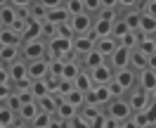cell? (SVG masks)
Here are the masks:
<instances>
[{"label":"cell","mask_w":156,"mask_h":128,"mask_svg":"<svg viewBox=\"0 0 156 128\" xmlns=\"http://www.w3.org/2000/svg\"><path fill=\"white\" fill-rule=\"evenodd\" d=\"M48 55L50 59H69L73 57V38H66V36H52L48 40Z\"/></svg>","instance_id":"obj_1"},{"label":"cell","mask_w":156,"mask_h":128,"mask_svg":"<svg viewBox=\"0 0 156 128\" xmlns=\"http://www.w3.org/2000/svg\"><path fill=\"white\" fill-rule=\"evenodd\" d=\"M104 114H107L109 119L118 121V123H123V121H128V119L133 116V109H130L126 97H114L107 107H104Z\"/></svg>","instance_id":"obj_2"},{"label":"cell","mask_w":156,"mask_h":128,"mask_svg":"<svg viewBox=\"0 0 156 128\" xmlns=\"http://www.w3.org/2000/svg\"><path fill=\"white\" fill-rule=\"evenodd\" d=\"M48 55V40L36 38L29 43H21V59L24 62H36V59H45Z\"/></svg>","instance_id":"obj_3"},{"label":"cell","mask_w":156,"mask_h":128,"mask_svg":"<svg viewBox=\"0 0 156 128\" xmlns=\"http://www.w3.org/2000/svg\"><path fill=\"white\" fill-rule=\"evenodd\" d=\"M128 104H130V109H133V114L135 112H144L147 104L151 102V95L147 93V90H142L140 86H135V88H130L128 90Z\"/></svg>","instance_id":"obj_4"},{"label":"cell","mask_w":156,"mask_h":128,"mask_svg":"<svg viewBox=\"0 0 156 128\" xmlns=\"http://www.w3.org/2000/svg\"><path fill=\"white\" fill-rule=\"evenodd\" d=\"M92 21H95V17L88 14V12L76 14V17H69V26L73 31V38L76 36H88L90 31H92Z\"/></svg>","instance_id":"obj_5"},{"label":"cell","mask_w":156,"mask_h":128,"mask_svg":"<svg viewBox=\"0 0 156 128\" xmlns=\"http://www.w3.org/2000/svg\"><path fill=\"white\" fill-rule=\"evenodd\" d=\"M114 21H116V19H109V17L97 14V17H95V21H92V31H90V36H92L95 40L109 38V36L114 33Z\"/></svg>","instance_id":"obj_6"},{"label":"cell","mask_w":156,"mask_h":128,"mask_svg":"<svg viewBox=\"0 0 156 128\" xmlns=\"http://www.w3.org/2000/svg\"><path fill=\"white\" fill-rule=\"evenodd\" d=\"M111 100H114V95H111L109 83L107 86H92V90L88 93V104H95V107H107Z\"/></svg>","instance_id":"obj_7"},{"label":"cell","mask_w":156,"mask_h":128,"mask_svg":"<svg viewBox=\"0 0 156 128\" xmlns=\"http://www.w3.org/2000/svg\"><path fill=\"white\" fill-rule=\"evenodd\" d=\"M114 83H116L123 93H128L130 88H135V86H137V71L130 69V67H128V69L114 71Z\"/></svg>","instance_id":"obj_8"},{"label":"cell","mask_w":156,"mask_h":128,"mask_svg":"<svg viewBox=\"0 0 156 128\" xmlns=\"http://www.w3.org/2000/svg\"><path fill=\"white\" fill-rule=\"evenodd\" d=\"M88 74H90V79H92L95 86H107V83L114 81V69H111V64H109V62L99 64V67H95V69H90Z\"/></svg>","instance_id":"obj_9"},{"label":"cell","mask_w":156,"mask_h":128,"mask_svg":"<svg viewBox=\"0 0 156 128\" xmlns=\"http://www.w3.org/2000/svg\"><path fill=\"white\" fill-rule=\"evenodd\" d=\"M7 69H10V83L12 86H17L21 81H31L29 79V62H24V59H17V62L7 64Z\"/></svg>","instance_id":"obj_10"},{"label":"cell","mask_w":156,"mask_h":128,"mask_svg":"<svg viewBox=\"0 0 156 128\" xmlns=\"http://www.w3.org/2000/svg\"><path fill=\"white\" fill-rule=\"evenodd\" d=\"M130 52H133L130 48H126V45H118L116 52H114V55H111L107 62L111 64V69H114V71H118V69H128V67H130Z\"/></svg>","instance_id":"obj_11"},{"label":"cell","mask_w":156,"mask_h":128,"mask_svg":"<svg viewBox=\"0 0 156 128\" xmlns=\"http://www.w3.org/2000/svg\"><path fill=\"white\" fill-rule=\"evenodd\" d=\"M50 76V59H36V62H29V79L31 81H43Z\"/></svg>","instance_id":"obj_12"},{"label":"cell","mask_w":156,"mask_h":128,"mask_svg":"<svg viewBox=\"0 0 156 128\" xmlns=\"http://www.w3.org/2000/svg\"><path fill=\"white\" fill-rule=\"evenodd\" d=\"M90 50H95V38H92L90 33L88 36H76V38H73V57L76 59H83Z\"/></svg>","instance_id":"obj_13"},{"label":"cell","mask_w":156,"mask_h":128,"mask_svg":"<svg viewBox=\"0 0 156 128\" xmlns=\"http://www.w3.org/2000/svg\"><path fill=\"white\" fill-rule=\"evenodd\" d=\"M137 86L142 90H147L149 95L156 90V71L151 69H142V71H137Z\"/></svg>","instance_id":"obj_14"},{"label":"cell","mask_w":156,"mask_h":128,"mask_svg":"<svg viewBox=\"0 0 156 128\" xmlns=\"http://www.w3.org/2000/svg\"><path fill=\"white\" fill-rule=\"evenodd\" d=\"M118 45H121V43H118L116 38H114V36H109V38H99V40H95V50H97L99 55H104V57H111V55H114V52H116V48Z\"/></svg>","instance_id":"obj_15"},{"label":"cell","mask_w":156,"mask_h":128,"mask_svg":"<svg viewBox=\"0 0 156 128\" xmlns=\"http://www.w3.org/2000/svg\"><path fill=\"white\" fill-rule=\"evenodd\" d=\"M21 59V45H0V62L2 64H12Z\"/></svg>","instance_id":"obj_16"},{"label":"cell","mask_w":156,"mask_h":128,"mask_svg":"<svg viewBox=\"0 0 156 128\" xmlns=\"http://www.w3.org/2000/svg\"><path fill=\"white\" fill-rule=\"evenodd\" d=\"M137 33H140V36H156V17L142 12V17H140V26H137Z\"/></svg>","instance_id":"obj_17"},{"label":"cell","mask_w":156,"mask_h":128,"mask_svg":"<svg viewBox=\"0 0 156 128\" xmlns=\"http://www.w3.org/2000/svg\"><path fill=\"white\" fill-rule=\"evenodd\" d=\"M45 21L52 24V26H62V24L69 21V12L64 10V5H62V7H52V10H48V14H45Z\"/></svg>","instance_id":"obj_18"},{"label":"cell","mask_w":156,"mask_h":128,"mask_svg":"<svg viewBox=\"0 0 156 128\" xmlns=\"http://www.w3.org/2000/svg\"><path fill=\"white\" fill-rule=\"evenodd\" d=\"M80 69H83V67H80V59H76V57L66 59V62H64V69H62V79L64 81H76Z\"/></svg>","instance_id":"obj_19"},{"label":"cell","mask_w":156,"mask_h":128,"mask_svg":"<svg viewBox=\"0 0 156 128\" xmlns=\"http://www.w3.org/2000/svg\"><path fill=\"white\" fill-rule=\"evenodd\" d=\"M38 104V112H45V114H57V104H59V97L57 95H45V97H38L36 100Z\"/></svg>","instance_id":"obj_20"},{"label":"cell","mask_w":156,"mask_h":128,"mask_svg":"<svg viewBox=\"0 0 156 128\" xmlns=\"http://www.w3.org/2000/svg\"><path fill=\"white\" fill-rule=\"evenodd\" d=\"M17 116H19V121L31 123L33 119L38 116V104H36V100H33V102H24V104L19 107V112H17Z\"/></svg>","instance_id":"obj_21"},{"label":"cell","mask_w":156,"mask_h":128,"mask_svg":"<svg viewBox=\"0 0 156 128\" xmlns=\"http://www.w3.org/2000/svg\"><path fill=\"white\" fill-rule=\"evenodd\" d=\"M104 62H107V57H104V55H99L97 50H90L88 55L80 59V67L90 71V69H95V67H99V64H104Z\"/></svg>","instance_id":"obj_22"},{"label":"cell","mask_w":156,"mask_h":128,"mask_svg":"<svg viewBox=\"0 0 156 128\" xmlns=\"http://www.w3.org/2000/svg\"><path fill=\"white\" fill-rule=\"evenodd\" d=\"M78 114V107H73L71 102H66L64 97H59V104H57V116H62L64 121H71V119Z\"/></svg>","instance_id":"obj_23"},{"label":"cell","mask_w":156,"mask_h":128,"mask_svg":"<svg viewBox=\"0 0 156 128\" xmlns=\"http://www.w3.org/2000/svg\"><path fill=\"white\" fill-rule=\"evenodd\" d=\"M137 50L144 52L147 57H149V55H156V36H140V38H137Z\"/></svg>","instance_id":"obj_24"},{"label":"cell","mask_w":156,"mask_h":128,"mask_svg":"<svg viewBox=\"0 0 156 128\" xmlns=\"http://www.w3.org/2000/svg\"><path fill=\"white\" fill-rule=\"evenodd\" d=\"M73 86H76L78 90H83L85 95H88L90 90H92V86H95V83H92V79H90L88 69H80V74H78V76H76V81H73Z\"/></svg>","instance_id":"obj_25"},{"label":"cell","mask_w":156,"mask_h":128,"mask_svg":"<svg viewBox=\"0 0 156 128\" xmlns=\"http://www.w3.org/2000/svg\"><path fill=\"white\" fill-rule=\"evenodd\" d=\"M0 21H2V29H10L12 24L17 21V7H12V5L0 7Z\"/></svg>","instance_id":"obj_26"},{"label":"cell","mask_w":156,"mask_h":128,"mask_svg":"<svg viewBox=\"0 0 156 128\" xmlns=\"http://www.w3.org/2000/svg\"><path fill=\"white\" fill-rule=\"evenodd\" d=\"M147 62H149V57H147L144 52H140L137 48L130 52V69L142 71V69H147Z\"/></svg>","instance_id":"obj_27"},{"label":"cell","mask_w":156,"mask_h":128,"mask_svg":"<svg viewBox=\"0 0 156 128\" xmlns=\"http://www.w3.org/2000/svg\"><path fill=\"white\" fill-rule=\"evenodd\" d=\"M40 38V24L38 21H26V29H24V33H21V43H29V40H36Z\"/></svg>","instance_id":"obj_28"},{"label":"cell","mask_w":156,"mask_h":128,"mask_svg":"<svg viewBox=\"0 0 156 128\" xmlns=\"http://www.w3.org/2000/svg\"><path fill=\"white\" fill-rule=\"evenodd\" d=\"M17 123V112H12L5 102H0V126H14Z\"/></svg>","instance_id":"obj_29"},{"label":"cell","mask_w":156,"mask_h":128,"mask_svg":"<svg viewBox=\"0 0 156 128\" xmlns=\"http://www.w3.org/2000/svg\"><path fill=\"white\" fill-rule=\"evenodd\" d=\"M140 17H142V10L135 7V10H126V14H123L121 19L130 26V31H137V26H140Z\"/></svg>","instance_id":"obj_30"},{"label":"cell","mask_w":156,"mask_h":128,"mask_svg":"<svg viewBox=\"0 0 156 128\" xmlns=\"http://www.w3.org/2000/svg\"><path fill=\"white\" fill-rule=\"evenodd\" d=\"M64 100H66V102H71V104H73V107H83V104H85V102H88V95H85V93H83V90H78V88H73L71 90V93H66V95H64Z\"/></svg>","instance_id":"obj_31"},{"label":"cell","mask_w":156,"mask_h":128,"mask_svg":"<svg viewBox=\"0 0 156 128\" xmlns=\"http://www.w3.org/2000/svg\"><path fill=\"white\" fill-rule=\"evenodd\" d=\"M0 45H21V36L12 29H0Z\"/></svg>","instance_id":"obj_32"},{"label":"cell","mask_w":156,"mask_h":128,"mask_svg":"<svg viewBox=\"0 0 156 128\" xmlns=\"http://www.w3.org/2000/svg\"><path fill=\"white\" fill-rule=\"evenodd\" d=\"M78 114L85 119V121H90V123H92V121H95V119L102 114V107H95V104H88V102H85L83 107L78 109Z\"/></svg>","instance_id":"obj_33"},{"label":"cell","mask_w":156,"mask_h":128,"mask_svg":"<svg viewBox=\"0 0 156 128\" xmlns=\"http://www.w3.org/2000/svg\"><path fill=\"white\" fill-rule=\"evenodd\" d=\"M45 14H48V10H45L40 2H31V5H29V17H31V21L43 24V21H45Z\"/></svg>","instance_id":"obj_34"},{"label":"cell","mask_w":156,"mask_h":128,"mask_svg":"<svg viewBox=\"0 0 156 128\" xmlns=\"http://www.w3.org/2000/svg\"><path fill=\"white\" fill-rule=\"evenodd\" d=\"M31 95L38 100V97H45V95H50V88H48V81H31Z\"/></svg>","instance_id":"obj_35"},{"label":"cell","mask_w":156,"mask_h":128,"mask_svg":"<svg viewBox=\"0 0 156 128\" xmlns=\"http://www.w3.org/2000/svg\"><path fill=\"white\" fill-rule=\"evenodd\" d=\"M64 10L69 12V17H76V14H83L85 7H83V0H64Z\"/></svg>","instance_id":"obj_36"},{"label":"cell","mask_w":156,"mask_h":128,"mask_svg":"<svg viewBox=\"0 0 156 128\" xmlns=\"http://www.w3.org/2000/svg\"><path fill=\"white\" fill-rule=\"evenodd\" d=\"M128 31H130V26H128L126 21L121 19V17H118V19L114 21V33H111V36H114L116 40H121V38H123V36L128 33Z\"/></svg>","instance_id":"obj_37"},{"label":"cell","mask_w":156,"mask_h":128,"mask_svg":"<svg viewBox=\"0 0 156 128\" xmlns=\"http://www.w3.org/2000/svg\"><path fill=\"white\" fill-rule=\"evenodd\" d=\"M137 38H140V33H137V31H128L118 43H121V45H126V48H130V50H135L137 48Z\"/></svg>","instance_id":"obj_38"},{"label":"cell","mask_w":156,"mask_h":128,"mask_svg":"<svg viewBox=\"0 0 156 128\" xmlns=\"http://www.w3.org/2000/svg\"><path fill=\"white\" fill-rule=\"evenodd\" d=\"M55 116V114H45V112H38V116L31 121V128H48L50 119Z\"/></svg>","instance_id":"obj_39"},{"label":"cell","mask_w":156,"mask_h":128,"mask_svg":"<svg viewBox=\"0 0 156 128\" xmlns=\"http://www.w3.org/2000/svg\"><path fill=\"white\" fill-rule=\"evenodd\" d=\"M64 62H66V59H50V76H55V79H62Z\"/></svg>","instance_id":"obj_40"},{"label":"cell","mask_w":156,"mask_h":128,"mask_svg":"<svg viewBox=\"0 0 156 128\" xmlns=\"http://www.w3.org/2000/svg\"><path fill=\"white\" fill-rule=\"evenodd\" d=\"M144 116H147V121L151 123V128H156V100H151V102L147 104V109H144Z\"/></svg>","instance_id":"obj_41"},{"label":"cell","mask_w":156,"mask_h":128,"mask_svg":"<svg viewBox=\"0 0 156 128\" xmlns=\"http://www.w3.org/2000/svg\"><path fill=\"white\" fill-rule=\"evenodd\" d=\"M83 7H85V12H88V14H92V17H97V12L102 10L99 0H83Z\"/></svg>","instance_id":"obj_42"},{"label":"cell","mask_w":156,"mask_h":128,"mask_svg":"<svg viewBox=\"0 0 156 128\" xmlns=\"http://www.w3.org/2000/svg\"><path fill=\"white\" fill-rule=\"evenodd\" d=\"M5 104H7V107H10L12 112H19V107H21V100H19V95H17L14 90H12V95H10L7 100H5Z\"/></svg>","instance_id":"obj_43"},{"label":"cell","mask_w":156,"mask_h":128,"mask_svg":"<svg viewBox=\"0 0 156 128\" xmlns=\"http://www.w3.org/2000/svg\"><path fill=\"white\" fill-rule=\"evenodd\" d=\"M69 128H90V121H85L80 114H76V116L69 121Z\"/></svg>","instance_id":"obj_44"},{"label":"cell","mask_w":156,"mask_h":128,"mask_svg":"<svg viewBox=\"0 0 156 128\" xmlns=\"http://www.w3.org/2000/svg\"><path fill=\"white\" fill-rule=\"evenodd\" d=\"M48 128H69V121H64L62 116H57V114H55V116L50 119Z\"/></svg>","instance_id":"obj_45"},{"label":"cell","mask_w":156,"mask_h":128,"mask_svg":"<svg viewBox=\"0 0 156 128\" xmlns=\"http://www.w3.org/2000/svg\"><path fill=\"white\" fill-rule=\"evenodd\" d=\"M107 121H109V116L104 114V112H102V114H99V116L95 119L92 123H90V128H107Z\"/></svg>","instance_id":"obj_46"},{"label":"cell","mask_w":156,"mask_h":128,"mask_svg":"<svg viewBox=\"0 0 156 128\" xmlns=\"http://www.w3.org/2000/svg\"><path fill=\"white\" fill-rule=\"evenodd\" d=\"M10 95H12V83H0V102H5Z\"/></svg>","instance_id":"obj_47"},{"label":"cell","mask_w":156,"mask_h":128,"mask_svg":"<svg viewBox=\"0 0 156 128\" xmlns=\"http://www.w3.org/2000/svg\"><path fill=\"white\" fill-rule=\"evenodd\" d=\"M118 7H123V10H135V7H140V0H118Z\"/></svg>","instance_id":"obj_48"},{"label":"cell","mask_w":156,"mask_h":128,"mask_svg":"<svg viewBox=\"0 0 156 128\" xmlns=\"http://www.w3.org/2000/svg\"><path fill=\"white\" fill-rule=\"evenodd\" d=\"M38 2L45 10H52V7H62V5H64V0H38Z\"/></svg>","instance_id":"obj_49"},{"label":"cell","mask_w":156,"mask_h":128,"mask_svg":"<svg viewBox=\"0 0 156 128\" xmlns=\"http://www.w3.org/2000/svg\"><path fill=\"white\" fill-rule=\"evenodd\" d=\"M0 83H10V69L2 62H0Z\"/></svg>","instance_id":"obj_50"},{"label":"cell","mask_w":156,"mask_h":128,"mask_svg":"<svg viewBox=\"0 0 156 128\" xmlns=\"http://www.w3.org/2000/svg\"><path fill=\"white\" fill-rule=\"evenodd\" d=\"M102 10H118V0H99Z\"/></svg>","instance_id":"obj_51"},{"label":"cell","mask_w":156,"mask_h":128,"mask_svg":"<svg viewBox=\"0 0 156 128\" xmlns=\"http://www.w3.org/2000/svg\"><path fill=\"white\" fill-rule=\"evenodd\" d=\"M10 5H12V7H17V10H19V7H24V10H29L31 0H10Z\"/></svg>","instance_id":"obj_52"},{"label":"cell","mask_w":156,"mask_h":128,"mask_svg":"<svg viewBox=\"0 0 156 128\" xmlns=\"http://www.w3.org/2000/svg\"><path fill=\"white\" fill-rule=\"evenodd\" d=\"M147 69L156 71V55H149V62H147Z\"/></svg>","instance_id":"obj_53"},{"label":"cell","mask_w":156,"mask_h":128,"mask_svg":"<svg viewBox=\"0 0 156 128\" xmlns=\"http://www.w3.org/2000/svg\"><path fill=\"white\" fill-rule=\"evenodd\" d=\"M14 128H29V126H24V121H19V116H17V126Z\"/></svg>","instance_id":"obj_54"},{"label":"cell","mask_w":156,"mask_h":128,"mask_svg":"<svg viewBox=\"0 0 156 128\" xmlns=\"http://www.w3.org/2000/svg\"><path fill=\"white\" fill-rule=\"evenodd\" d=\"M5 5H10V0H0V7H5Z\"/></svg>","instance_id":"obj_55"},{"label":"cell","mask_w":156,"mask_h":128,"mask_svg":"<svg viewBox=\"0 0 156 128\" xmlns=\"http://www.w3.org/2000/svg\"><path fill=\"white\" fill-rule=\"evenodd\" d=\"M151 100H156V90H154V93H151Z\"/></svg>","instance_id":"obj_56"},{"label":"cell","mask_w":156,"mask_h":128,"mask_svg":"<svg viewBox=\"0 0 156 128\" xmlns=\"http://www.w3.org/2000/svg\"><path fill=\"white\" fill-rule=\"evenodd\" d=\"M0 128H14V126H0Z\"/></svg>","instance_id":"obj_57"},{"label":"cell","mask_w":156,"mask_h":128,"mask_svg":"<svg viewBox=\"0 0 156 128\" xmlns=\"http://www.w3.org/2000/svg\"><path fill=\"white\" fill-rule=\"evenodd\" d=\"M0 29H2V21H0Z\"/></svg>","instance_id":"obj_58"},{"label":"cell","mask_w":156,"mask_h":128,"mask_svg":"<svg viewBox=\"0 0 156 128\" xmlns=\"http://www.w3.org/2000/svg\"><path fill=\"white\" fill-rule=\"evenodd\" d=\"M31 2H38V0H31Z\"/></svg>","instance_id":"obj_59"},{"label":"cell","mask_w":156,"mask_h":128,"mask_svg":"<svg viewBox=\"0 0 156 128\" xmlns=\"http://www.w3.org/2000/svg\"><path fill=\"white\" fill-rule=\"evenodd\" d=\"M154 2H156V0H154Z\"/></svg>","instance_id":"obj_60"}]
</instances>
